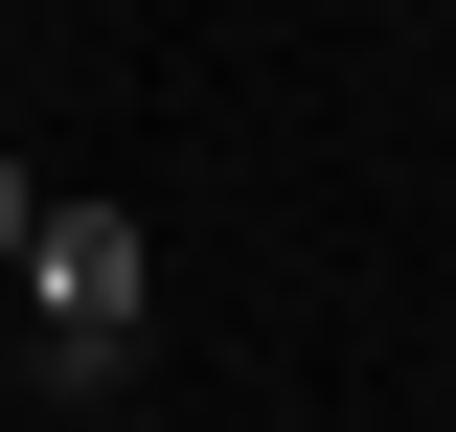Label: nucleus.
Returning <instances> with one entry per match:
<instances>
[{"label": "nucleus", "mask_w": 456, "mask_h": 432, "mask_svg": "<svg viewBox=\"0 0 456 432\" xmlns=\"http://www.w3.org/2000/svg\"><path fill=\"white\" fill-rule=\"evenodd\" d=\"M0 387H23V296H0Z\"/></svg>", "instance_id": "7ed1b4c3"}, {"label": "nucleus", "mask_w": 456, "mask_h": 432, "mask_svg": "<svg viewBox=\"0 0 456 432\" xmlns=\"http://www.w3.org/2000/svg\"><path fill=\"white\" fill-rule=\"evenodd\" d=\"M137 341V205H69L46 182V251H23V387H114Z\"/></svg>", "instance_id": "f257e3e1"}, {"label": "nucleus", "mask_w": 456, "mask_h": 432, "mask_svg": "<svg viewBox=\"0 0 456 432\" xmlns=\"http://www.w3.org/2000/svg\"><path fill=\"white\" fill-rule=\"evenodd\" d=\"M23 251H46V182H23V160H0V296H23Z\"/></svg>", "instance_id": "f03ea898"}]
</instances>
